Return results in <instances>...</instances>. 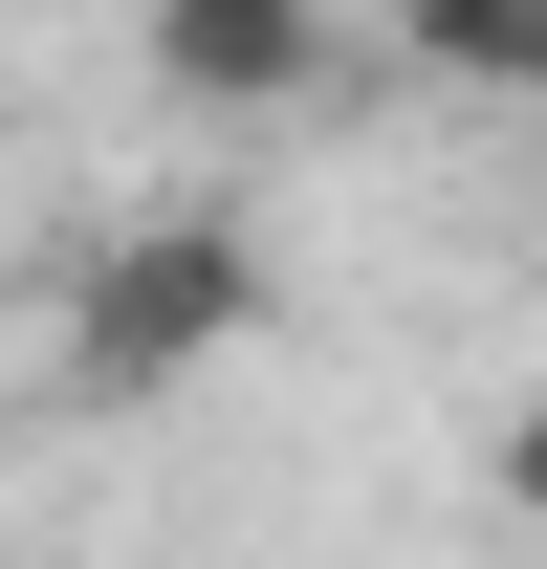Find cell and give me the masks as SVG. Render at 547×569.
<instances>
[{"label": "cell", "instance_id": "6da1fadb", "mask_svg": "<svg viewBox=\"0 0 547 569\" xmlns=\"http://www.w3.org/2000/svg\"><path fill=\"white\" fill-rule=\"evenodd\" d=\"M219 351H263V241L219 198H176V219H110L67 263V417H153V395H198Z\"/></svg>", "mask_w": 547, "mask_h": 569}, {"label": "cell", "instance_id": "7a4b0ae2", "mask_svg": "<svg viewBox=\"0 0 547 569\" xmlns=\"http://www.w3.org/2000/svg\"><path fill=\"white\" fill-rule=\"evenodd\" d=\"M132 44H153V88H176V110L263 132V110H307V88H329V0H153Z\"/></svg>", "mask_w": 547, "mask_h": 569}, {"label": "cell", "instance_id": "3957f363", "mask_svg": "<svg viewBox=\"0 0 547 569\" xmlns=\"http://www.w3.org/2000/svg\"><path fill=\"white\" fill-rule=\"evenodd\" d=\"M438 88H504V110H547V0H372Z\"/></svg>", "mask_w": 547, "mask_h": 569}, {"label": "cell", "instance_id": "277c9868", "mask_svg": "<svg viewBox=\"0 0 547 569\" xmlns=\"http://www.w3.org/2000/svg\"><path fill=\"white\" fill-rule=\"evenodd\" d=\"M481 482H504V526H547V395L504 417V460H481Z\"/></svg>", "mask_w": 547, "mask_h": 569}]
</instances>
